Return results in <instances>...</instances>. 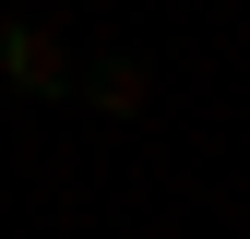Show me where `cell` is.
I'll use <instances>...</instances> for the list:
<instances>
[{"instance_id":"obj_1","label":"cell","mask_w":250,"mask_h":239,"mask_svg":"<svg viewBox=\"0 0 250 239\" xmlns=\"http://www.w3.org/2000/svg\"><path fill=\"white\" fill-rule=\"evenodd\" d=\"M0 60H12V84H36V96H48V84H72V60H60L48 24H12V48H0Z\"/></svg>"}]
</instances>
